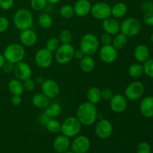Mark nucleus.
Masks as SVG:
<instances>
[{"instance_id": "1", "label": "nucleus", "mask_w": 153, "mask_h": 153, "mask_svg": "<svg viewBox=\"0 0 153 153\" xmlns=\"http://www.w3.org/2000/svg\"><path fill=\"white\" fill-rule=\"evenodd\" d=\"M76 117L82 126H91L96 123L98 117V110L96 105L85 102L79 105L76 111Z\"/></svg>"}, {"instance_id": "2", "label": "nucleus", "mask_w": 153, "mask_h": 153, "mask_svg": "<svg viewBox=\"0 0 153 153\" xmlns=\"http://www.w3.org/2000/svg\"><path fill=\"white\" fill-rule=\"evenodd\" d=\"M13 22L15 27L19 31L29 29L34 25V17L28 9L19 8L14 13Z\"/></svg>"}, {"instance_id": "3", "label": "nucleus", "mask_w": 153, "mask_h": 153, "mask_svg": "<svg viewBox=\"0 0 153 153\" xmlns=\"http://www.w3.org/2000/svg\"><path fill=\"white\" fill-rule=\"evenodd\" d=\"M3 55L6 61L15 64L23 61L25 57V49L21 43H10L5 47Z\"/></svg>"}, {"instance_id": "4", "label": "nucleus", "mask_w": 153, "mask_h": 153, "mask_svg": "<svg viewBox=\"0 0 153 153\" xmlns=\"http://www.w3.org/2000/svg\"><path fill=\"white\" fill-rule=\"evenodd\" d=\"M79 49L87 55H94L100 49V40L92 33L85 34L79 43Z\"/></svg>"}, {"instance_id": "5", "label": "nucleus", "mask_w": 153, "mask_h": 153, "mask_svg": "<svg viewBox=\"0 0 153 153\" xmlns=\"http://www.w3.org/2000/svg\"><path fill=\"white\" fill-rule=\"evenodd\" d=\"M81 129L82 124L75 116L68 117L61 123V132L69 138L79 135Z\"/></svg>"}, {"instance_id": "6", "label": "nucleus", "mask_w": 153, "mask_h": 153, "mask_svg": "<svg viewBox=\"0 0 153 153\" xmlns=\"http://www.w3.org/2000/svg\"><path fill=\"white\" fill-rule=\"evenodd\" d=\"M141 28L140 21L134 17L126 18L120 23V32L128 37L137 36L140 32Z\"/></svg>"}, {"instance_id": "7", "label": "nucleus", "mask_w": 153, "mask_h": 153, "mask_svg": "<svg viewBox=\"0 0 153 153\" xmlns=\"http://www.w3.org/2000/svg\"><path fill=\"white\" fill-rule=\"evenodd\" d=\"M75 49L71 43H61L55 52V59L61 65L67 64L73 59Z\"/></svg>"}, {"instance_id": "8", "label": "nucleus", "mask_w": 153, "mask_h": 153, "mask_svg": "<svg viewBox=\"0 0 153 153\" xmlns=\"http://www.w3.org/2000/svg\"><path fill=\"white\" fill-rule=\"evenodd\" d=\"M91 13L94 19L103 21L111 16V6L105 1H98L92 5Z\"/></svg>"}, {"instance_id": "9", "label": "nucleus", "mask_w": 153, "mask_h": 153, "mask_svg": "<svg viewBox=\"0 0 153 153\" xmlns=\"http://www.w3.org/2000/svg\"><path fill=\"white\" fill-rule=\"evenodd\" d=\"M145 92V87L142 82L135 81L126 88L125 97L130 101H136L141 98Z\"/></svg>"}, {"instance_id": "10", "label": "nucleus", "mask_w": 153, "mask_h": 153, "mask_svg": "<svg viewBox=\"0 0 153 153\" xmlns=\"http://www.w3.org/2000/svg\"><path fill=\"white\" fill-rule=\"evenodd\" d=\"M53 54L46 49V48H42L37 51L34 55V61L37 67L42 69H46L50 67L53 62Z\"/></svg>"}, {"instance_id": "11", "label": "nucleus", "mask_w": 153, "mask_h": 153, "mask_svg": "<svg viewBox=\"0 0 153 153\" xmlns=\"http://www.w3.org/2000/svg\"><path fill=\"white\" fill-rule=\"evenodd\" d=\"M114 131L113 124L110 120L101 119L96 123L95 133L97 137L102 140L109 138Z\"/></svg>"}, {"instance_id": "12", "label": "nucleus", "mask_w": 153, "mask_h": 153, "mask_svg": "<svg viewBox=\"0 0 153 153\" xmlns=\"http://www.w3.org/2000/svg\"><path fill=\"white\" fill-rule=\"evenodd\" d=\"M41 91L50 100H54L59 96L60 87L53 79H45L41 85Z\"/></svg>"}, {"instance_id": "13", "label": "nucleus", "mask_w": 153, "mask_h": 153, "mask_svg": "<svg viewBox=\"0 0 153 153\" xmlns=\"http://www.w3.org/2000/svg\"><path fill=\"white\" fill-rule=\"evenodd\" d=\"M13 75L16 79H19L22 82L30 79L32 76V70L29 64L25 61H22L14 64L13 67Z\"/></svg>"}, {"instance_id": "14", "label": "nucleus", "mask_w": 153, "mask_h": 153, "mask_svg": "<svg viewBox=\"0 0 153 153\" xmlns=\"http://www.w3.org/2000/svg\"><path fill=\"white\" fill-rule=\"evenodd\" d=\"M70 146L75 153H87L91 147V141L85 135H77L74 137Z\"/></svg>"}, {"instance_id": "15", "label": "nucleus", "mask_w": 153, "mask_h": 153, "mask_svg": "<svg viewBox=\"0 0 153 153\" xmlns=\"http://www.w3.org/2000/svg\"><path fill=\"white\" fill-rule=\"evenodd\" d=\"M128 107V100L125 95L114 94L110 100V108L115 114H122Z\"/></svg>"}, {"instance_id": "16", "label": "nucleus", "mask_w": 153, "mask_h": 153, "mask_svg": "<svg viewBox=\"0 0 153 153\" xmlns=\"http://www.w3.org/2000/svg\"><path fill=\"white\" fill-rule=\"evenodd\" d=\"M100 58L102 62L105 64H111L114 62L118 56V50L111 44L103 45L100 49Z\"/></svg>"}, {"instance_id": "17", "label": "nucleus", "mask_w": 153, "mask_h": 153, "mask_svg": "<svg viewBox=\"0 0 153 153\" xmlns=\"http://www.w3.org/2000/svg\"><path fill=\"white\" fill-rule=\"evenodd\" d=\"M19 41L23 46L31 47L37 42V33L31 28L21 31L19 34Z\"/></svg>"}, {"instance_id": "18", "label": "nucleus", "mask_w": 153, "mask_h": 153, "mask_svg": "<svg viewBox=\"0 0 153 153\" xmlns=\"http://www.w3.org/2000/svg\"><path fill=\"white\" fill-rule=\"evenodd\" d=\"M91 7L92 4L89 0H77L73 5L75 14L79 17H85L91 13Z\"/></svg>"}, {"instance_id": "19", "label": "nucleus", "mask_w": 153, "mask_h": 153, "mask_svg": "<svg viewBox=\"0 0 153 153\" xmlns=\"http://www.w3.org/2000/svg\"><path fill=\"white\" fill-rule=\"evenodd\" d=\"M102 28L105 32L114 36L120 32V23L117 19L110 16L102 21Z\"/></svg>"}, {"instance_id": "20", "label": "nucleus", "mask_w": 153, "mask_h": 153, "mask_svg": "<svg viewBox=\"0 0 153 153\" xmlns=\"http://www.w3.org/2000/svg\"><path fill=\"white\" fill-rule=\"evenodd\" d=\"M70 138L64 134L57 136L53 141V149L54 150L58 153H64L66 151L69 150L70 147Z\"/></svg>"}, {"instance_id": "21", "label": "nucleus", "mask_w": 153, "mask_h": 153, "mask_svg": "<svg viewBox=\"0 0 153 153\" xmlns=\"http://www.w3.org/2000/svg\"><path fill=\"white\" fill-rule=\"evenodd\" d=\"M140 111L144 117H153V96H147L141 100Z\"/></svg>"}, {"instance_id": "22", "label": "nucleus", "mask_w": 153, "mask_h": 153, "mask_svg": "<svg viewBox=\"0 0 153 153\" xmlns=\"http://www.w3.org/2000/svg\"><path fill=\"white\" fill-rule=\"evenodd\" d=\"M134 57L138 63L143 64L147 61L150 56V50L145 44H139L134 49Z\"/></svg>"}, {"instance_id": "23", "label": "nucleus", "mask_w": 153, "mask_h": 153, "mask_svg": "<svg viewBox=\"0 0 153 153\" xmlns=\"http://www.w3.org/2000/svg\"><path fill=\"white\" fill-rule=\"evenodd\" d=\"M33 105L38 109H46L50 104V99L45 96L43 93H37L31 99Z\"/></svg>"}, {"instance_id": "24", "label": "nucleus", "mask_w": 153, "mask_h": 153, "mask_svg": "<svg viewBox=\"0 0 153 153\" xmlns=\"http://www.w3.org/2000/svg\"><path fill=\"white\" fill-rule=\"evenodd\" d=\"M128 13V6L125 2L118 1L111 7V16L115 19H120Z\"/></svg>"}, {"instance_id": "25", "label": "nucleus", "mask_w": 153, "mask_h": 153, "mask_svg": "<svg viewBox=\"0 0 153 153\" xmlns=\"http://www.w3.org/2000/svg\"><path fill=\"white\" fill-rule=\"evenodd\" d=\"M79 67L82 72L86 73H91L95 69L96 62L94 58L91 55H85L83 58L80 60Z\"/></svg>"}, {"instance_id": "26", "label": "nucleus", "mask_w": 153, "mask_h": 153, "mask_svg": "<svg viewBox=\"0 0 153 153\" xmlns=\"http://www.w3.org/2000/svg\"><path fill=\"white\" fill-rule=\"evenodd\" d=\"M8 91L12 95L22 96L25 91L23 87V82L17 79H13L9 82L7 85Z\"/></svg>"}, {"instance_id": "27", "label": "nucleus", "mask_w": 153, "mask_h": 153, "mask_svg": "<svg viewBox=\"0 0 153 153\" xmlns=\"http://www.w3.org/2000/svg\"><path fill=\"white\" fill-rule=\"evenodd\" d=\"M87 100L92 104L97 105L102 100L101 91L97 87H91L88 88L86 94Z\"/></svg>"}, {"instance_id": "28", "label": "nucleus", "mask_w": 153, "mask_h": 153, "mask_svg": "<svg viewBox=\"0 0 153 153\" xmlns=\"http://www.w3.org/2000/svg\"><path fill=\"white\" fill-rule=\"evenodd\" d=\"M127 42H128V37H126L123 33L119 32L118 34H115L114 37H113L111 45L116 49L120 50L126 46Z\"/></svg>"}, {"instance_id": "29", "label": "nucleus", "mask_w": 153, "mask_h": 153, "mask_svg": "<svg viewBox=\"0 0 153 153\" xmlns=\"http://www.w3.org/2000/svg\"><path fill=\"white\" fill-rule=\"evenodd\" d=\"M62 111L61 105L58 102H50L48 107L45 109L44 113L49 118H55L59 116Z\"/></svg>"}, {"instance_id": "30", "label": "nucleus", "mask_w": 153, "mask_h": 153, "mask_svg": "<svg viewBox=\"0 0 153 153\" xmlns=\"http://www.w3.org/2000/svg\"><path fill=\"white\" fill-rule=\"evenodd\" d=\"M37 24L43 29H49L52 26L53 19L47 13H42L37 18Z\"/></svg>"}, {"instance_id": "31", "label": "nucleus", "mask_w": 153, "mask_h": 153, "mask_svg": "<svg viewBox=\"0 0 153 153\" xmlns=\"http://www.w3.org/2000/svg\"><path fill=\"white\" fill-rule=\"evenodd\" d=\"M128 73L130 77L133 79H139L144 74L143 64L140 63H134V64H131L128 67Z\"/></svg>"}, {"instance_id": "32", "label": "nucleus", "mask_w": 153, "mask_h": 153, "mask_svg": "<svg viewBox=\"0 0 153 153\" xmlns=\"http://www.w3.org/2000/svg\"><path fill=\"white\" fill-rule=\"evenodd\" d=\"M46 130L53 134H56L61 131V123L55 118H50L45 125Z\"/></svg>"}, {"instance_id": "33", "label": "nucleus", "mask_w": 153, "mask_h": 153, "mask_svg": "<svg viewBox=\"0 0 153 153\" xmlns=\"http://www.w3.org/2000/svg\"><path fill=\"white\" fill-rule=\"evenodd\" d=\"M60 15L64 19H70L75 15L73 6L69 4H64L60 8Z\"/></svg>"}, {"instance_id": "34", "label": "nucleus", "mask_w": 153, "mask_h": 153, "mask_svg": "<svg viewBox=\"0 0 153 153\" xmlns=\"http://www.w3.org/2000/svg\"><path fill=\"white\" fill-rule=\"evenodd\" d=\"M60 45H61V42H60L59 39L57 37H51V38L48 39L46 41L45 48L53 53L58 49Z\"/></svg>"}, {"instance_id": "35", "label": "nucleus", "mask_w": 153, "mask_h": 153, "mask_svg": "<svg viewBox=\"0 0 153 153\" xmlns=\"http://www.w3.org/2000/svg\"><path fill=\"white\" fill-rule=\"evenodd\" d=\"M61 43H71L73 40V34L68 29L61 30L58 37Z\"/></svg>"}, {"instance_id": "36", "label": "nucleus", "mask_w": 153, "mask_h": 153, "mask_svg": "<svg viewBox=\"0 0 153 153\" xmlns=\"http://www.w3.org/2000/svg\"><path fill=\"white\" fill-rule=\"evenodd\" d=\"M143 73L150 79H153V58H149L143 63Z\"/></svg>"}, {"instance_id": "37", "label": "nucleus", "mask_w": 153, "mask_h": 153, "mask_svg": "<svg viewBox=\"0 0 153 153\" xmlns=\"http://www.w3.org/2000/svg\"><path fill=\"white\" fill-rule=\"evenodd\" d=\"M47 0H31L30 5L31 7L35 11L43 10L47 5Z\"/></svg>"}, {"instance_id": "38", "label": "nucleus", "mask_w": 153, "mask_h": 153, "mask_svg": "<svg viewBox=\"0 0 153 153\" xmlns=\"http://www.w3.org/2000/svg\"><path fill=\"white\" fill-rule=\"evenodd\" d=\"M136 152H137V153H151L152 148H151L150 144L147 142H140L137 145Z\"/></svg>"}, {"instance_id": "39", "label": "nucleus", "mask_w": 153, "mask_h": 153, "mask_svg": "<svg viewBox=\"0 0 153 153\" xmlns=\"http://www.w3.org/2000/svg\"><path fill=\"white\" fill-rule=\"evenodd\" d=\"M22 82H23V87L25 91H28V92H31V91H33L35 89L36 83L34 82V80H33L31 78L26 79V80L23 81Z\"/></svg>"}, {"instance_id": "40", "label": "nucleus", "mask_w": 153, "mask_h": 153, "mask_svg": "<svg viewBox=\"0 0 153 153\" xmlns=\"http://www.w3.org/2000/svg\"><path fill=\"white\" fill-rule=\"evenodd\" d=\"M10 25L8 19L4 16H0V33H3L7 30Z\"/></svg>"}, {"instance_id": "41", "label": "nucleus", "mask_w": 153, "mask_h": 153, "mask_svg": "<svg viewBox=\"0 0 153 153\" xmlns=\"http://www.w3.org/2000/svg\"><path fill=\"white\" fill-rule=\"evenodd\" d=\"M141 10L143 13L153 11V1L151 0H143L141 4Z\"/></svg>"}, {"instance_id": "42", "label": "nucleus", "mask_w": 153, "mask_h": 153, "mask_svg": "<svg viewBox=\"0 0 153 153\" xmlns=\"http://www.w3.org/2000/svg\"><path fill=\"white\" fill-rule=\"evenodd\" d=\"M14 0H0V7L4 10H8L13 7Z\"/></svg>"}, {"instance_id": "43", "label": "nucleus", "mask_w": 153, "mask_h": 153, "mask_svg": "<svg viewBox=\"0 0 153 153\" xmlns=\"http://www.w3.org/2000/svg\"><path fill=\"white\" fill-rule=\"evenodd\" d=\"M101 95L102 99H104V100L110 101L112 97H114V94L113 91L111 89H110V88H104L102 91H101Z\"/></svg>"}, {"instance_id": "44", "label": "nucleus", "mask_w": 153, "mask_h": 153, "mask_svg": "<svg viewBox=\"0 0 153 153\" xmlns=\"http://www.w3.org/2000/svg\"><path fill=\"white\" fill-rule=\"evenodd\" d=\"M112 40H113V37H112L111 34H108L106 32H104L103 34H102L101 37H100V41L102 43V45L111 44Z\"/></svg>"}, {"instance_id": "45", "label": "nucleus", "mask_w": 153, "mask_h": 153, "mask_svg": "<svg viewBox=\"0 0 153 153\" xmlns=\"http://www.w3.org/2000/svg\"><path fill=\"white\" fill-rule=\"evenodd\" d=\"M143 20L146 25H149V26H153V11L144 13Z\"/></svg>"}, {"instance_id": "46", "label": "nucleus", "mask_w": 153, "mask_h": 153, "mask_svg": "<svg viewBox=\"0 0 153 153\" xmlns=\"http://www.w3.org/2000/svg\"><path fill=\"white\" fill-rule=\"evenodd\" d=\"M13 67H14V64L9 62V61H5L1 69L3 70L4 73L9 74V73H13Z\"/></svg>"}, {"instance_id": "47", "label": "nucleus", "mask_w": 153, "mask_h": 153, "mask_svg": "<svg viewBox=\"0 0 153 153\" xmlns=\"http://www.w3.org/2000/svg\"><path fill=\"white\" fill-rule=\"evenodd\" d=\"M10 102L15 107H17V106L20 105L21 103H22V98H21V96H17V95H13L11 97V100H10Z\"/></svg>"}, {"instance_id": "48", "label": "nucleus", "mask_w": 153, "mask_h": 153, "mask_svg": "<svg viewBox=\"0 0 153 153\" xmlns=\"http://www.w3.org/2000/svg\"><path fill=\"white\" fill-rule=\"evenodd\" d=\"M85 54L84 53V52H82V51L80 49H77V50H76V49H75L74 55H73V58H75V59L80 61L82 58H84V56H85Z\"/></svg>"}, {"instance_id": "49", "label": "nucleus", "mask_w": 153, "mask_h": 153, "mask_svg": "<svg viewBox=\"0 0 153 153\" xmlns=\"http://www.w3.org/2000/svg\"><path fill=\"white\" fill-rule=\"evenodd\" d=\"M49 119H50V118H49V117H48L44 112H43V113L41 114L40 115V117H39V123H41L42 125L45 126Z\"/></svg>"}, {"instance_id": "50", "label": "nucleus", "mask_w": 153, "mask_h": 153, "mask_svg": "<svg viewBox=\"0 0 153 153\" xmlns=\"http://www.w3.org/2000/svg\"><path fill=\"white\" fill-rule=\"evenodd\" d=\"M44 78L43 77V76H37V77L35 78V80H34V82H35L36 85H41L42 84H43V82H44Z\"/></svg>"}, {"instance_id": "51", "label": "nucleus", "mask_w": 153, "mask_h": 153, "mask_svg": "<svg viewBox=\"0 0 153 153\" xmlns=\"http://www.w3.org/2000/svg\"><path fill=\"white\" fill-rule=\"evenodd\" d=\"M5 58H4L3 54H0V69L2 68L3 65L5 63Z\"/></svg>"}, {"instance_id": "52", "label": "nucleus", "mask_w": 153, "mask_h": 153, "mask_svg": "<svg viewBox=\"0 0 153 153\" xmlns=\"http://www.w3.org/2000/svg\"><path fill=\"white\" fill-rule=\"evenodd\" d=\"M61 0H47V2L51 4H56L61 1Z\"/></svg>"}, {"instance_id": "53", "label": "nucleus", "mask_w": 153, "mask_h": 153, "mask_svg": "<svg viewBox=\"0 0 153 153\" xmlns=\"http://www.w3.org/2000/svg\"><path fill=\"white\" fill-rule=\"evenodd\" d=\"M150 40H151V42L153 43V32L151 34V35H150Z\"/></svg>"}, {"instance_id": "54", "label": "nucleus", "mask_w": 153, "mask_h": 153, "mask_svg": "<svg viewBox=\"0 0 153 153\" xmlns=\"http://www.w3.org/2000/svg\"><path fill=\"white\" fill-rule=\"evenodd\" d=\"M64 153H75L74 152H73V151H70V150H67V151H66L65 152H64Z\"/></svg>"}, {"instance_id": "55", "label": "nucleus", "mask_w": 153, "mask_h": 153, "mask_svg": "<svg viewBox=\"0 0 153 153\" xmlns=\"http://www.w3.org/2000/svg\"></svg>"}]
</instances>
